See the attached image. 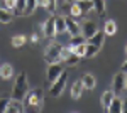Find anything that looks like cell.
Here are the masks:
<instances>
[{
    "label": "cell",
    "mask_w": 127,
    "mask_h": 113,
    "mask_svg": "<svg viewBox=\"0 0 127 113\" xmlns=\"http://www.w3.org/2000/svg\"><path fill=\"white\" fill-rule=\"evenodd\" d=\"M27 93H29V81H27V74L22 71L15 78V83H14V88H12V100L24 101Z\"/></svg>",
    "instance_id": "cell-1"
},
{
    "label": "cell",
    "mask_w": 127,
    "mask_h": 113,
    "mask_svg": "<svg viewBox=\"0 0 127 113\" xmlns=\"http://www.w3.org/2000/svg\"><path fill=\"white\" fill-rule=\"evenodd\" d=\"M61 51H63V46L58 44V42H51L46 49V52H44V59H46V63L51 64V63H58L61 61Z\"/></svg>",
    "instance_id": "cell-2"
},
{
    "label": "cell",
    "mask_w": 127,
    "mask_h": 113,
    "mask_svg": "<svg viewBox=\"0 0 127 113\" xmlns=\"http://www.w3.org/2000/svg\"><path fill=\"white\" fill-rule=\"evenodd\" d=\"M26 103L29 105V106H36V108H41L42 103H44V91L41 90V88H36V90H32L29 93L26 94Z\"/></svg>",
    "instance_id": "cell-3"
},
{
    "label": "cell",
    "mask_w": 127,
    "mask_h": 113,
    "mask_svg": "<svg viewBox=\"0 0 127 113\" xmlns=\"http://www.w3.org/2000/svg\"><path fill=\"white\" fill-rule=\"evenodd\" d=\"M66 78H68V74H66V71H63L61 74L51 83V88H49V94L53 96V98H56V96H59V94L63 93V90H64V86H66Z\"/></svg>",
    "instance_id": "cell-4"
},
{
    "label": "cell",
    "mask_w": 127,
    "mask_h": 113,
    "mask_svg": "<svg viewBox=\"0 0 127 113\" xmlns=\"http://www.w3.org/2000/svg\"><path fill=\"white\" fill-rule=\"evenodd\" d=\"M64 24H66V32H69V36L81 34V24H78V22L75 20V17L64 15Z\"/></svg>",
    "instance_id": "cell-5"
},
{
    "label": "cell",
    "mask_w": 127,
    "mask_h": 113,
    "mask_svg": "<svg viewBox=\"0 0 127 113\" xmlns=\"http://www.w3.org/2000/svg\"><path fill=\"white\" fill-rule=\"evenodd\" d=\"M112 88H114V93L115 94L122 93V91L126 90V73H124V71H120V73H117V74L114 76Z\"/></svg>",
    "instance_id": "cell-6"
},
{
    "label": "cell",
    "mask_w": 127,
    "mask_h": 113,
    "mask_svg": "<svg viewBox=\"0 0 127 113\" xmlns=\"http://www.w3.org/2000/svg\"><path fill=\"white\" fill-rule=\"evenodd\" d=\"M56 14H53L51 17H49L46 22H44V25H42V30H44V36L46 37H54L56 36Z\"/></svg>",
    "instance_id": "cell-7"
},
{
    "label": "cell",
    "mask_w": 127,
    "mask_h": 113,
    "mask_svg": "<svg viewBox=\"0 0 127 113\" xmlns=\"http://www.w3.org/2000/svg\"><path fill=\"white\" fill-rule=\"evenodd\" d=\"M63 71H64V69H63V66H61L59 63H51V64L48 66V81H49V83H53V81H54Z\"/></svg>",
    "instance_id": "cell-8"
},
{
    "label": "cell",
    "mask_w": 127,
    "mask_h": 113,
    "mask_svg": "<svg viewBox=\"0 0 127 113\" xmlns=\"http://www.w3.org/2000/svg\"><path fill=\"white\" fill-rule=\"evenodd\" d=\"M97 30H98V27H97V24H95L93 20H85V22L81 24V34L85 36V39H90Z\"/></svg>",
    "instance_id": "cell-9"
},
{
    "label": "cell",
    "mask_w": 127,
    "mask_h": 113,
    "mask_svg": "<svg viewBox=\"0 0 127 113\" xmlns=\"http://www.w3.org/2000/svg\"><path fill=\"white\" fill-rule=\"evenodd\" d=\"M87 42L95 44L97 47H102V46H103V42H105V32H103V30H97L90 39H87Z\"/></svg>",
    "instance_id": "cell-10"
},
{
    "label": "cell",
    "mask_w": 127,
    "mask_h": 113,
    "mask_svg": "<svg viewBox=\"0 0 127 113\" xmlns=\"http://www.w3.org/2000/svg\"><path fill=\"white\" fill-rule=\"evenodd\" d=\"M24 110H26V106L22 105V101H19V100H12V98H10L9 106H7V112H10V113H22Z\"/></svg>",
    "instance_id": "cell-11"
},
{
    "label": "cell",
    "mask_w": 127,
    "mask_h": 113,
    "mask_svg": "<svg viewBox=\"0 0 127 113\" xmlns=\"http://www.w3.org/2000/svg\"><path fill=\"white\" fill-rule=\"evenodd\" d=\"M81 85H83L85 90H93V88L97 86V79H95L93 74H85L81 78Z\"/></svg>",
    "instance_id": "cell-12"
},
{
    "label": "cell",
    "mask_w": 127,
    "mask_h": 113,
    "mask_svg": "<svg viewBox=\"0 0 127 113\" xmlns=\"http://www.w3.org/2000/svg\"><path fill=\"white\" fill-rule=\"evenodd\" d=\"M76 5L80 7V10H81L83 15H87L88 12L93 10V2H92V0H76Z\"/></svg>",
    "instance_id": "cell-13"
},
{
    "label": "cell",
    "mask_w": 127,
    "mask_h": 113,
    "mask_svg": "<svg viewBox=\"0 0 127 113\" xmlns=\"http://www.w3.org/2000/svg\"><path fill=\"white\" fill-rule=\"evenodd\" d=\"M83 42H87V39H85V36H83V34H76V36H71V37H69V46H68L69 52L73 51V47L80 46V44H83Z\"/></svg>",
    "instance_id": "cell-14"
},
{
    "label": "cell",
    "mask_w": 127,
    "mask_h": 113,
    "mask_svg": "<svg viewBox=\"0 0 127 113\" xmlns=\"http://www.w3.org/2000/svg\"><path fill=\"white\" fill-rule=\"evenodd\" d=\"M107 112H112V113H120L122 112V100L120 98H114L112 101H110V105H108V108H107Z\"/></svg>",
    "instance_id": "cell-15"
},
{
    "label": "cell",
    "mask_w": 127,
    "mask_h": 113,
    "mask_svg": "<svg viewBox=\"0 0 127 113\" xmlns=\"http://www.w3.org/2000/svg\"><path fill=\"white\" fill-rule=\"evenodd\" d=\"M81 91H83L81 79H80V81H75L73 86H71V98H73V100H78L80 96H81Z\"/></svg>",
    "instance_id": "cell-16"
},
{
    "label": "cell",
    "mask_w": 127,
    "mask_h": 113,
    "mask_svg": "<svg viewBox=\"0 0 127 113\" xmlns=\"http://www.w3.org/2000/svg\"><path fill=\"white\" fill-rule=\"evenodd\" d=\"M12 12L9 9H3V7H0V22L2 24H10L12 22Z\"/></svg>",
    "instance_id": "cell-17"
},
{
    "label": "cell",
    "mask_w": 127,
    "mask_h": 113,
    "mask_svg": "<svg viewBox=\"0 0 127 113\" xmlns=\"http://www.w3.org/2000/svg\"><path fill=\"white\" fill-rule=\"evenodd\" d=\"M56 34H64L66 32V24H64V15H56Z\"/></svg>",
    "instance_id": "cell-18"
},
{
    "label": "cell",
    "mask_w": 127,
    "mask_h": 113,
    "mask_svg": "<svg viewBox=\"0 0 127 113\" xmlns=\"http://www.w3.org/2000/svg\"><path fill=\"white\" fill-rule=\"evenodd\" d=\"M14 74V69L10 64H2L0 66V78H3V79H10Z\"/></svg>",
    "instance_id": "cell-19"
},
{
    "label": "cell",
    "mask_w": 127,
    "mask_h": 113,
    "mask_svg": "<svg viewBox=\"0 0 127 113\" xmlns=\"http://www.w3.org/2000/svg\"><path fill=\"white\" fill-rule=\"evenodd\" d=\"M103 32H105V36H114L117 32V24L114 20H107L103 25Z\"/></svg>",
    "instance_id": "cell-20"
},
{
    "label": "cell",
    "mask_w": 127,
    "mask_h": 113,
    "mask_svg": "<svg viewBox=\"0 0 127 113\" xmlns=\"http://www.w3.org/2000/svg\"><path fill=\"white\" fill-rule=\"evenodd\" d=\"M114 98H115V93H114V90H112V91L108 90V91H105V93L102 94V105H103V108H105V110L108 108V105H110V101H112Z\"/></svg>",
    "instance_id": "cell-21"
},
{
    "label": "cell",
    "mask_w": 127,
    "mask_h": 113,
    "mask_svg": "<svg viewBox=\"0 0 127 113\" xmlns=\"http://www.w3.org/2000/svg\"><path fill=\"white\" fill-rule=\"evenodd\" d=\"M93 2V10H97L100 17L105 15V0H92Z\"/></svg>",
    "instance_id": "cell-22"
},
{
    "label": "cell",
    "mask_w": 127,
    "mask_h": 113,
    "mask_svg": "<svg viewBox=\"0 0 127 113\" xmlns=\"http://www.w3.org/2000/svg\"><path fill=\"white\" fill-rule=\"evenodd\" d=\"M37 0H26V10H24V15H31L34 14V10L37 9Z\"/></svg>",
    "instance_id": "cell-23"
},
{
    "label": "cell",
    "mask_w": 127,
    "mask_h": 113,
    "mask_svg": "<svg viewBox=\"0 0 127 113\" xmlns=\"http://www.w3.org/2000/svg\"><path fill=\"white\" fill-rule=\"evenodd\" d=\"M98 51H100V47H97L95 44H90V42H87V51H85V56H83V57L90 59V57L97 56V52H98Z\"/></svg>",
    "instance_id": "cell-24"
},
{
    "label": "cell",
    "mask_w": 127,
    "mask_h": 113,
    "mask_svg": "<svg viewBox=\"0 0 127 113\" xmlns=\"http://www.w3.org/2000/svg\"><path fill=\"white\" fill-rule=\"evenodd\" d=\"M26 41H27V39H26V36H14V37H12V41H10V44H12L14 47H17V49H19V47H22L24 44H26Z\"/></svg>",
    "instance_id": "cell-25"
},
{
    "label": "cell",
    "mask_w": 127,
    "mask_h": 113,
    "mask_svg": "<svg viewBox=\"0 0 127 113\" xmlns=\"http://www.w3.org/2000/svg\"><path fill=\"white\" fill-rule=\"evenodd\" d=\"M78 61H80V56H78V54L69 52V56L66 57V61H64V63H66L68 66H76V64H78Z\"/></svg>",
    "instance_id": "cell-26"
},
{
    "label": "cell",
    "mask_w": 127,
    "mask_h": 113,
    "mask_svg": "<svg viewBox=\"0 0 127 113\" xmlns=\"http://www.w3.org/2000/svg\"><path fill=\"white\" fill-rule=\"evenodd\" d=\"M71 5H73V2H61V12H63V15H69V12H71Z\"/></svg>",
    "instance_id": "cell-27"
},
{
    "label": "cell",
    "mask_w": 127,
    "mask_h": 113,
    "mask_svg": "<svg viewBox=\"0 0 127 113\" xmlns=\"http://www.w3.org/2000/svg\"><path fill=\"white\" fill-rule=\"evenodd\" d=\"M85 51H87V42H83V44H80V46H76V47H73L71 52H75V54H78L80 57H83L85 56Z\"/></svg>",
    "instance_id": "cell-28"
},
{
    "label": "cell",
    "mask_w": 127,
    "mask_h": 113,
    "mask_svg": "<svg viewBox=\"0 0 127 113\" xmlns=\"http://www.w3.org/2000/svg\"><path fill=\"white\" fill-rule=\"evenodd\" d=\"M69 15H71V17H80V15H83V14H81V10H80V7L76 5V2H73V5H71V12H69Z\"/></svg>",
    "instance_id": "cell-29"
},
{
    "label": "cell",
    "mask_w": 127,
    "mask_h": 113,
    "mask_svg": "<svg viewBox=\"0 0 127 113\" xmlns=\"http://www.w3.org/2000/svg\"><path fill=\"white\" fill-rule=\"evenodd\" d=\"M46 10H48L49 14H56V0H48Z\"/></svg>",
    "instance_id": "cell-30"
},
{
    "label": "cell",
    "mask_w": 127,
    "mask_h": 113,
    "mask_svg": "<svg viewBox=\"0 0 127 113\" xmlns=\"http://www.w3.org/2000/svg\"><path fill=\"white\" fill-rule=\"evenodd\" d=\"M10 98H0V113L7 112V106H9Z\"/></svg>",
    "instance_id": "cell-31"
},
{
    "label": "cell",
    "mask_w": 127,
    "mask_h": 113,
    "mask_svg": "<svg viewBox=\"0 0 127 113\" xmlns=\"http://www.w3.org/2000/svg\"><path fill=\"white\" fill-rule=\"evenodd\" d=\"M68 56H69V49L68 47H63V51H61V61H66Z\"/></svg>",
    "instance_id": "cell-32"
},
{
    "label": "cell",
    "mask_w": 127,
    "mask_h": 113,
    "mask_svg": "<svg viewBox=\"0 0 127 113\" xmlns=\"http://www.w3.org/2000/svg\"><path fill=\"white\" fill-rule=\"evenodd\" d=\"M122 112L127 113V98H126V100H122Z\"/></svg>",
    "instance_id": "cell-33"
},
{
    "label": "cell",
    "mask_w": 127,
    "mask_h": 113,
    "mask_svg": "<svg viewBox=\"0 0 127 113\" xmlns=\"http://www.w3.org/2000/svg\"><path fill=\"white\" fill-rule=\"evenodd\" d=\"M46 3H48V0H37V5H42V7H46Z\"/></svg>",
    "instance_id": "cell-34"
},
{
    "label": "cell",
    "mask_w": 127,
    "mask_h": 113,
    "mask_svg": "<svg viewBox=\"0 0 127 113\" xmlns=\"http://www.w3.org/2000/svg\"><path fill=\"white\" fill-rule=\"evenodd\" d=\"M122 71H124V73L127 74V59L124 61V64H122Z\"/></svg>",
    "instance_id": "cell-35"
},
{
    "label": "cell",
    "mask_w": 127,
    "mask_h": 113,
    "mask_svg": "<svg viewBox=\"0 0 127 113\" xmlns=\"http://www.w3.org/2000/svg\"><path fill=\"white\" fill-rule=\"evenodd\" d=\"M126 90H127V74H126Z\"/></svg>",
    "instance_id": "cell-36"
},
{
    "label": "cell",
    "mask_w": 127,
    "mask_h": 113,
    "mask_svg": "<svg viewBox=\"0 0 127 113\" xmlns=\"http://www.w3.org/2000/svg\"><path fill=\"white\" fill-rule=\"evenodd\" d=\"M126 56H127V44H126Z\"/></svg>",
    "instance_id": "cell-37"
},
{
    "label": "cell",
    "mask_w": 127,
    "mask_h": 113,
    "mask_svg": "<svg viewBox=\"0 0 127 113\" xmlns=\"http://www.w3.org/2000/svg\"><path fill=\"white\" fill-rule=\"evenodd\" d=\"M56 2H58V3H61V2H63V0H56Z\"/></svg>",
    "instance_id": "cell-38"
}]
</instances>
